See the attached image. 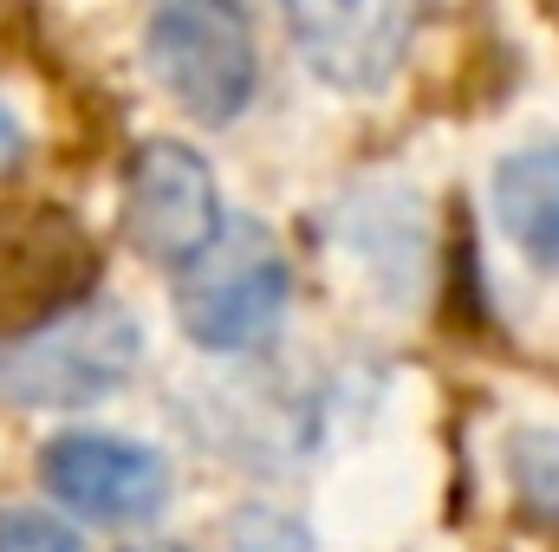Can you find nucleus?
I'll return each instance as SVG.
<instances>
[{"label":"nucleus","instance_id":"nucleus-1","mask_svg":"<svg viewBox=\"0 0 559 552\" xmlns=\"http://www.w3.org/2000/svg\"><path fill=\"white\" fill-rule=\"evenodd\" d=\"M143 358V325L118 299H85L46 325L0 332V410H85Z\"/></svg>","mask_w":559,"mask_h":552},{"label":"nucleus","instance_id":"nucleus-2","mask_svg":"<svg viewBox=\"0 0 559 552\" xmlns=\"http://www.w3.org/2000/svg\"><path fill=\"white\" fill-rule=\"evenodd\" d=\"M143 59L163 98L209 131L235 124L261 92V39L248 0H150Z\"/></svg>","mask_w":559,"mask_h":552},{"label":"nucleus","instance_id":"nucleus-3","mask_svg":"<svg viewBox=\"0 0 559 552\" xmlns=\"http://www.w3.org/2000/svg\"><path fill=\"white\" fill-rule=\"evenodd\" d=\"M293 299V267L261 221H228L215 248L176 274V319L202 351H248L280 325Z\"/></svg>","mask_w":559,"mask_h":552},{"label":"nucleus","instance_id":"nucleus-4","mask_svg":"<svg viewBox=\"0 0 559 552\" xmlns=\"http://www.w3.org/2000/svg\"><path fill=\"white\" fill-rule=\"evenodd\" d=\"M222 228H228V215H222V189H215V169L202 149L176 137H150L131 149V163H124V235L150 267H163V274L195 267Z\"/></svg>","mask_w":559,"mask_h":552},{"label":"nucleus","instance_id":"nucleus-5","mask_svg":"<svg viewBox=\"0 0 559 552\" xmlns=\"http://www.w3.org/2000/svg\"><path fill=\"white\" fill-rule=\"evenodd\" d=\"M98 274L105 248L72 208L52 202L0 208V332H26L85 305Z\"/></svg>","mask_w":559,"mask_h":552},{"label":"nucleus","instance_id":"nucleus-6","mask_svg":"<svg viewBox=\"0 0 559 552\" xmlns=\"http://www.w3.org/2000/svg\"><path fill=\"white\" fill-rule=\"evenodd\" d=\"M39 488L92 527H143L169 501V461L131 435L66 429L39 448Z\"/></svg>","mask_w":559,"mask_h":552},{"label":"nucleus","instance_id":"nucleus-7","mask_svg":"<svg viewBox=\"0 0 559 552\" xmlns=\"http://www.w3.org/2000/svg\"><path fill=\"white\" fill-rule=\"evenodd\" d=\"M423 0H280L293 46L332 92H384L411 52Z\"/></svg>","mask_w":559,"mask_h":552},{"label":"nucleus","instance_id":"nucleus-8","mask_svg":"<svg viewBox=\"0 0 559 552\" xmlns=\"http://www.w3.org/2000/svg\"><path fill=\"white\" fill-rule=\"evenodd\" d=\"M495 221L527 267L559 274V143H527L495 163Z\"/></svg>","mask_w":559,"mask_h":552},{"label":"nucleus","instance_id":"nucleus-9","mask_svg":"<svg viewBox=\"0 0 559 552\" xmlns=\"http://www.w3.org/2000/svg\"><path fill=\"white\" fill-rule=\"evenodd\" d=\"M508 481L527 520L559 533V429H514L508 435Z\"/></svg>","mask_w":559,"mask_h":552},{"label":"nucleus","instance_id":"nucleus-10","mask_svg":"<svg viewBox=\"0 0 559 552\" xmlns=\"http://www.w3.org/2000/svg\"><path fill=\"white\" fill-rule=\"evenodd\" d=\"M228 552H312V533L280 507H241L228 520Z\"/></svg>","mask_w":559,"mask_h":552},{"label":"nucleus","instance_id":"nucleus-11","mask_svg":"<svg viewBox=\"0 0 559 552\" xmlns=\"http://www.w3.org/2000/svg\"><path fill=\"white\" fill-rule=\"evenodd\" d=\"M0 552H85V547L46 507H0Z\"/></svg>","mask_w":559,"mask_h":552},{"label":"nucleus","instance_id":"nucleus-12","mask_svg":"<svg viewBox=\"0 0 559 552\" xmlns=\"http://www.w3.org/2000/svg\"><path fill=\"white\" fill-rule=\"evenodd\" d=\"M20 156H26V131H20V118L0 105V176H13V169H20Z\"/></svg>","mask_w":559,"mask_h":552}]
</instances>
